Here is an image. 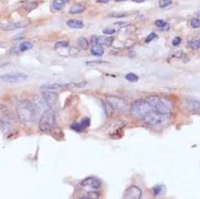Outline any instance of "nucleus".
<instances>
[{
	"mask_svg": "<svg viewBox=\"0 0 200 199\" xmlns=\"http://www.w3.org/2000/svg\"><path fill=\"white\" fill-rule=\"evenodd\" d=\"M17 114L18 120L25 125L35 122L37 117V107L34 102L27 99L20 100L17 105Z\"/></svg>",
	"mask_w": 200,
	"mask_h": 199,
	"instance_id": "1",
	"label": "nucleus"
},
{
	"mask_svg": "<svg viewBox=\"0 0 200 199\" xmlns=\"http://www.w3.org/2000/svg\"><path fill=\"white\" fill-rule=\"evenodd\" d=\"M146 101L152 107L154 111L160 114L169 115L172 111V103L170 100L158 97V96H151V97H148Z\"/></svg>",
	"mask_w": 200,
	"mask_h": 199,
	"instance_id": "2",
	"label": "nucleus"
},
{
	"mask_svg": "<svg viewBox=\"0 0 200 199\" xmlns=\"http://www.w3.org/2000/svg\"><path fill=\"white\" fill-rule=\"evenodd\" d=\"M55 126V115L52 109H47L43 112L39 119L38 128L40 132H49Z\"/></svg>",
	"mask_w": 200,
	"mask_h": 199,
	"instance_id": "3",
	"label": "nucleus"
},
{
	"mask_svg": "<svg viewBox=\"0 0 200 199\" xmlns=\"http://www.w3.org/2000/svg\"><path fill=\"white\" fill-rule=\"evenodd\" d=\"M152 110V107L146 100H137L131 107V113L135 118L143 119L149 111Z\"/></svg>",
	"mask_w": 200,
	"mask_h": 199,
	"instance_id": "4",
	"label": "nucleus"
},
{
	"mask_svg": "<svg viewBox=\"0 0 200 199\" xmlns=\"http://www.w3.org/2000/svg\"><path fill=\"white\" fill-rule=\"evenodd\" d=\"M165 117H166L165 114H160L152 109L151 111H149L143 118V120L146 124L150 125V126H159V125L165 123V120H166Z\"/></svg>",
	"mask_w": 200,
	"mask_h": 199,
	"instance_id": "5",
	"label": "nucleus"
},
{
	"mask_svg": "<svg viewBox=\"0 0 200 199\" xmlns=\"http://www.w3.org/2000/svg\"><path fill=\"white\" fill-rule=\"evenodd\" d=\"M86 83H51V84H45L42 85L40 88L42 89H47V90H60V89H64V88H74V87H83L85 86Z\"/></svg>",
	"mask_w": 200,
	"mask_h": 199,
	"instance_id": "6",
	"label": "nucleus"
},
{
	"mask_svg": "<svg viewBox=\"0 0 200 199\" xmlns=\"http://www.w3.org/2000/svg\"><path fill=\"white\" fill-rule=\"evenodd\" d=\"M0 123L11 126L13 123V114L8 107L0 105Z\"/></svg>",
	"mask_w": 200,
	"mask_h": 199,
	"instance_id": "7",
	"label": "nucleus"
},
{
	"mask_svg": "<svg viewBox=\"0 0 200 199\" xmlns=\"http://www.w3.org/2000/svg\"><path fill=\"white\" fill-rule=\"evenodd\" d=\"M108 103L112 107V109L119 110V111H123L124 109H126V106H127L126 100L121 98V97H117V96H109Z\"/></svg>",
	"mask_w": 200,
	"mask_h": 199,
	"instance_id": "8",
	"label": "nucleus"
},
{
	"mask_svg": "<svg viewBox=\"0 0 200 199\" xmlns=\"http://www.w3.org/2000/svg\"><path fill=\"white\" fill-rule=\"evenodd\" d=\"M81 185L84 188H89L92 190H96L101 187V182L96 177H86L85 180L81 183Z\"/></svg>",
	"mask_w": 200,
	"mask_h": 199,
	"instance_id": "9",
	"label": "nucleus"
},
{
	"mask_svg": "<svg viewBox=\"0 0 200 199\" xmlns=\"http://www.w3.org/2000/svg\"><path fill=\"white\" fill-rule=\"evenodd\" d=\"M2 81L9 82V83H18V82L24 81L27 78V75L23 73H14V74H7L0 76Z\"/></svg>",
	"mask_w": 200,
	"mask_h": 199,
	"instance_id": "10",
	"label": "nucleus"
},
{
	"mask_svg": "<svg viewBox=\"0 0 200 199\" xmlns=\"http://www.w3.org/2000/svg\"><path fill=\"white\" fill-rule=\"evenodd\" d=\"M124 198L126 199H139L141 198V190L139 187L131 186L124 193Z\"/></svg>",
	"mask_w": 200,
	"mask_h": 199,
	"instance_id": "11",
	"label": "nucleus"
},
{
	"mask_svg": "<svg viewBox=\"0 0 200 199\" xmlns=\"http://www.w3.org/2000/svg\"><path fill=\"white\" fill-rule=\"evenodd\" d=\"M28 25V22H14V23H9L6 25H1V28L5 31H11L14 28H21V27H26Z\"/></svg>",
	"mask_w": 200,
	"mask_h": 199,
	"instance_id": "12",
	"label": "nucleus"
},
{
	"mask_svg": "<svg viewBox=\"0 0 200 199\" xmlns=\"http://www.w3.org/2000/svg\"><path fill=\"white\" fill-rule=\"evenodd\" d=\"M43 97L48 106L55 105V101H57V94L53 93V92H45L43 94Z\"/></svg>",
	"mask_w": 200,
	"mask_h": 199,
	"instance_id": "13",
	"label": "nucleus"
},
{
	"mask_svg": "<svg viewBox=\"0 0 200 199\" xmlns=\"http://www.w3.org/2000/svg\"><path fill=\"white\" fill-rule=\"evenodd\" d=\"M67 25L71 28H83L84 23L79 20H69L67 22Z\"/></svg>",
	"mask_w": 200,
	"mask_h": 199,
	"instance_id": "14",
	"label": "nucleus"
},
{
	"mask_svg": "<svg viewBox=\"0 0 200 199\" xmlns=\"http://www.w3.org/2000/svg\"><path fill=\"white\" fill-rule=\"evenodd\" d=\"M85 11V7L82 6V5H74L70 8L69 10V13L70 14H79V13H83Z\"/></svg>",
	"mask_w": 200,
	"mask_h": 199,
	"instance_id": "15",
	"label": "nucleus"
},
{
	"mask_svg": "<svg viewBox=\"0 0 200 199\" xmlns=\"http://www.w3.org/2000/svg\"><path fill=\"white\" fill-rule=\"evenodd\" d=\"M113 37H104V36H101V37H98L97 39V45H106V46H110V45L113 43Z\"/></svg>",
	"mask_w": 200,
	"mask_h": 199,
	"instance_id": "16",
	"label": "nucleus"
},
{
	"mask_svg": "<svg viewBox=\"0 0 200 199\" xmlns=\"http://www.w3.org/2000/svg\"><path fill=\"white\" fill-rule=\"evenodd\" d=\"M91 55H94V56H102L103 55V48L101 47V45H96V46H94L92 48H91Z\"/></svg>",
	"mask_w": 200,
	"mask_h": 199,
	"instance_id": "17",
	"label": "nucleus"
},
{
	"mask_svg": "<svg viewBox=\"0 0 200 199\" xmlns=\"http://www.w3.org/2000/svg\"><path fill=\"white\" fill-rule=\"evenodd\" d=\"M64 2H63V0H53V2H52V8L57 10V11H60L62 10L63 8H64Z\"/></svg>",
	"mask_w": 200,
	"mask_h": 199,
	"instance_id": "18",
	"label": "nucleus"
},
{
	"mask_svg": "<svg viewBox=\"0 0 200 199\" xmlns=\"http://www.w3.org/2000/svg\"><path fill=\"white\" fill-rule=\"evenodd\" d=\"M34 45L32 44L30 42H23L22 44L18 46V51H26L28 49H32Z\"/></svg>",
	"mask_w": 200,
	"mask_h": 199,
	"instance_id": "19",
	"label": "nucleus"
},
{
	"mask_svg": "<svg viewBox=\"0 0 200 199\" xmlns=\"http://www.w3.org/2000/svg\"><path fill=\"white\" fill-rule=\"evenodd\" d=\"M77 44L81 48H83V49H87L88 47H89V43H88V40L84 37H79V40H77Z\"/></svg>",
	"mask_w": 200,
	"mask_h": 199,
	"instance_id": "20",
	"label": "nucleus"
},
{
	"mask_svg": "<svg viewBox=\"0 0 200 199\" xmlns=\"http://www.w3.org/2000/svg\"><path fill=\"white\" fill-rule=\"evenodd\" d=\"M100 197V194L96 193V192H88L85 196H83V198H88V199H97Z\"/></svg>",
	"mask_w": 200,
	"mask_h": 199,
	"instance_id": "21",
	"label": "nucleus"
},
{
	"mask_svg": "<svg viewBox=\"0 0 200 199\" xmlns=\"http://www.w3.org/2000/svg\"><path fill=\"white\" fill-rule=\"evenodd\" d=\"M187 45H188V47H190L191 49H198L200 47V43H199V40H190V42H188L187 43Z\"/></svg>",
	"mask_w": 200,
	"mask_h": 199,
	"instance_id": "22",
	"label": "nucleus"
},
{
	"mask_svg": "<svg viewBox=\"0 0 200 199\" xmlns=\"http://www.w3.org/2000/svg\"><path fill=\"white\" fill-rule=\"evenodd\" d=\"M125 78H126V81H128V82H136L138 80V76L135 75L134 73H128V74L125 75Z\"/></svg>",
	"mask_w": 200,
	"mask_h": 199,
	"instance_id": "23",
	"label": "nucleus"
},
{
	"mask_svg": "<svg viewBox=\"0 0 200 199\" xmlns=\"http://www.w3.org/2000/svg\"><path fill=\"white\" fill-rule=\"evenodd\" d=\"M190 26L194 28H200V20L199 19H191L190 20Z\"/></svg>",
	"mask_w": 200,
	"mask_h": 199,
	"instance_id": "24",
	"label": "nucleus"
},
{
	"mask_svg": "<svg viewBox=\"0 0 200 199\" xmlns=\"http://www.w3.org/2000/svg\"><path fill=\"white\" fill-rule=\"evenodd\" d=\"M172 5V1L171 0H159V6L160 8H166Z\"/></svg>",
	"mask_w": 200,
	"mask_h": 199,
	"instance_id": "25",
	"label": "nucleus"
},
{
	"mask_svg": "<svg viewBox=\"0 0 200 199\" xmlns=\"http://www.w3.org/2000/svg\"><path fill=\"white\" fill-rule=\"evenodd\" d=\"M36 7H37L36 2H33V3H25V5H23V8H24V9H26L27 11H30V10L35 9Z\"/></svg>",
	"mask_w": 200,
	"mask_h": 199,
	"instance_id": "26",
	"label": "nucleus"
},
{
	"mask_svg": "<svg viewBox=\"0 0 200 199\" xmlns=\"http://www.w3.org/2000/svg\"><path fill=\"white\" fill-rule=\"evenodd\" d=\"M55 48H67V47H69V43L67 42H59L55 44Z\"/></svg>",
	"mask_w": 200,
	"mask_h": 199,
	"instance_id": "27",
	"label": "nucleus"
},
{
	"mask_svg": "<svg viewBox=\"0 0 200 199\" xmlns=\"http://www.w3.org/2000/svg\"><path fill=\"white\" fill-rule=\"evenodd\" d=\"M154 24H156V26L159 27V28H162L164 25L166 24V22H165L164 20H157V21L154 22Z\"/></svg>",
	"mask_w": 200,
	"mask_h": 199,
	"instance_id": "28",
	"label": "nucleus"
},
{
	"mask_svg": "<svg viewBox=\"0 0 200 199\" xmlns=\"http://www.w3.org/2000/svg\"><path fill=\"white\" fill-rule=\"evenodd\" d=\"M89 123H90L89 119L85 118L83 121H82V122H81V125H82V127H83V128H86V127H88V126H89Z\"/></svg>",
	"mask_w": 200,
	"mask_h": 199,
	"instance_id": "29",
	"label": "nucleus"
},
{
	"mask_svg": "<svg viewBox=\"0 0 200 199\" xmlns=\"http://www.w3.org/2000/svg\"><path fill=\"white\" fill-rule=\"evenodd\" d=\"M156 38H157V35H156L154 33H151V34H149V35L146 37V43H150L151 40L156 39Z\"/></svg>",
	"mask_w": 200,
	"mask_h": 199,
	"instance_id": "30",
	"label": "nucleus"
},
{
	"mask_svg": "<svg viewBox=\"0 0 200 199\" xmlns=\"http://www.w3.org/2000/svg\"><path fill=\"white\" fill-rule=\"evenodd\" d=\"M181 43H182V38L181 37H175L172 40V45H173V46H178Z\"/></svg>",
	"mask_w": 200,
	"mask_h": 199,
	"instance_id": "31",
	"label": "nucleus"
},
{
	"mask_svg": "<svg viewBox=\"0 0 200 199\" xmlns=\"http://www.w3.org/2000/svg\"><path fill=\"white\" fill-rule=\"evenodd\" d=\"M71 127H72L73 130H75V131H77V132H79V131H82V130H83L82 125L77 124V123H74V124H72L71 125Z\"/></svg>",
	"mask_w": 200,
	"mask_h": 199,
	"instance_id": "32",
	"label": "nucleus"
},
{
	"mask_svg": "<svg viewBox=\"0 0 200 199\" xmlns=\"http://www.w3.org/2000/svg\"><path fill=\"white\" fill-rule=\"evenodd\" d=\"M161 188H162V186H156V187H153V194H154V196H158L159 194L161 193Z\"/></svg>",
	"mask_w": 200,
	"mask_h": 199,
	"instance_id": "33",
	"label": "nucleus"
},
{
	"mask_svg": "<svg viewBox=\"0 0 200 199\" xmlns=\"http://www.w3.org/2000/svg\"><path fill=\"white\" fill-rule=\"evenodd\" d=\"M102 63H108V62H107V61H101V60L99 61V60H98V61H90V62H87L86 64H88V65H94V64H102Z\"/></svg>",
	"mask_w": 200,
	"mask_h": 199,
	"instance_id": "34",
	"label": "nucleus"
},
{
	"mask_svg": "<svg viewBox=\"0 0 200 199\" xmlns=\"http://www.w3.org/2000/svg\"><path fill=\"white\" fill-rule=\"evenodd\" d=\"M115 31L114 30H112V28H104L103 30V34H108V35H112V34H114Z\"/></svg>",
	"mask_w": 200,
	"mask_h": 199,
	"instance_id": "35",
	"label": "nucleus"
},
{
	"mask_svg": "<svg viewBox=\"0 0 200 199\" xmlns=\"http://www.w3.org/2000/svg\"><path fill=\"white\" fill-rule=\"evenodd\" d=\"M97 39H98V36H92V37H91V43L97 44Z\"/></svg>",
	"mask_w": 200,
	"mask_h": 199,
	"instance_id": "36",
	"label": "nucleus"
},
{
	"mask_svg": "<svg viewBox=\"0 0 200 199\" xmlns=\"http://www.w3.org/2000/svg\"><path fill=\"white\" fill-rule=\"evenodd\" d=\"M169 28H170V25H169V24H168V23H166V24L164 25L163 27L161 28V30H162V31H166V30H169Z\"/></svg>",
	"mask_w": 200,
	"mask_h": 199,
	"instance_id": "37",
	"label": "nucleus"
},
{
	"mask_svg": "<svg viewBox=\"0 0 200 199\" xmlns=\"http://www.w3.org/2000/svg\"><path fill=\"white\" fill-rule=\"evenodd\" d=\"M126 13H121V14H112L111 16H125Z\"/></svg>",
	"mask_w": 200,
	"mask_h": 199,
	"instance_id": "38",
	"label": "nucleus"
},
{
	"mask_svg": "<svg viewBox=\"0 0 200 199\" xmlns=\"http://www.w3.org/2000/svg\"><path fill=\"white\" fill-rule=\"evenodd\" d=\"M98 2H101V3H106V2H108L109 0H97Z\"/></svg>",
	"mask_w": 200,
	"mask_h": 199,
	"instance_id": "39",
	"label": "nucleus"
},
{
	"mask_svg": "<svg viewBox=\"0 0 200 199\" xmlns=\"http://www.w3.org/2000/svg\"><path fill=\"white\" fill-rule=\"evenodd\" d=\"M134 2H144V1H146V0H133Z\"/></svg>",
	"mask_w": 200,
	"mask_h": 199,
	"instance_id": "40",
	"label": "nucleus"
},
{
	"mask_svg": "<svg viewBox=\"0 0 200 199\" xmlns=\"http://www.w3.org/2000/svg\"><path fill=\"white\" fill-rule=\"evenodd\" d=\"M116 2H121V1H125V0H115Z\"/></svg>",
	"mask_w": 200,
	"mask_h": 199,
	"instance_id": "41",
	"label": "nucleus"
},
{
	"mask_svg": "<svg viewBox=\"0 0 200 199\" xmlns=\"http://www.w3.org/2000/svg\"><path fill=\"white\" fill-rule=\"evenodd\" d=\"M69 1H70V0H63V2H64V3H67V2H69Z\"/></svg>",
	"mask_w": 200,
	"mask_h": 199,
	"instance_id": "42",
	"label": "nucleus"
},
{
	"mask_svg": "<svg viewBox=\"0 0 200 199\" xmlns=\"http://www.w3.org/2000/svg\"><path fill=\"white\" fill-rule=\"evenodd\" d=\"M198 15H200V12H198Z\"/></svg>",
	"mask_w": 200,
	"mask_h": 199,
	"instance_id": "43",
	"label": "nucleus"
},
{
	"mask_svg": "<svg viewBox=\"0 0 200 199\" xmlns=\"http://www.w3.org/2000/svg\"><path fill=\"white\" fill-rule=\"evenodd\" d=\"M199 43H200V40H199Z\"/></svg>",
	"mask_w": 200,
	"mask_h": 199,
	"instance_id": "44",
	"label": "nucleus"
}]
</instances>
